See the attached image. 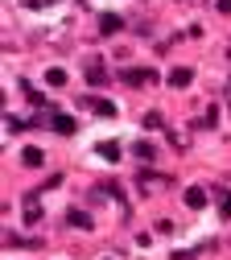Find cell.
I'll use <instances>...</instances> for the list:
<instances>
[{
    "mask_svg": "<svg viewBox=\"0 0 231 260\" xmlns=\"http://www.w3.org/2000/svg\"><path fill=\"white\" fill-rule=\"evenodd\" d=\"M91 112H99V116H116V104L112 100H99V95H87V100H83Z\"/></svg>",
    "mask_w": 231,
    "mask_h": 260,
    "instance_id": "1",
    "label": "cell"
},
{
    "mask_svg": "<svg viewBox=\"0 0 231 260\" xmlns=\"http://www.w3.org/2000/svg\"><path fill=\"white\" fill-rule=\"evenodd\" d=\"M186 207H190V211L207 207V190H203V186H190V190H186Z\"/></svg>",
    "mask_w": 231,
    "mask_h": 260,
    "instance_id": "2",
    "label": "cell"
},
{
    "mask_svg": "<svg viewBox=\"0 0 231 260\" xmlns=\"http://www.w3.org/2000/svg\"><path fill=\"white\" fill-rule=\"evenodd\" d=\"M190 79H194V71H190V67H178V71H170V87H190Z\"/></svg>",
    "mask_w": 231,
    "mask_h": 260,
    "instance_id": "3",
    "label": "cell"
},
{
    "mask_svg": "<svg viewBox=\"0 0 231 260\" xmlns=\"http://www.w3.org/2000/svg\"><path fill=\"white\" fill-rule=\"evenodd\" d=\"M120 25H124V21H120L116 13H108V17H99V34H116Z\"/></svg>",
    "mask_w": 231,
    "mask_h": 260,
    "instance_id": "4",
    "label": "cell"
},
{
    "mask_svg": "<svg viewBox=\"0 0 231 260\" xmlns=\"http://www.w3.org/2000/svg\"><path fill=\"white\" fill-rule=\"evenodd\" d=\"M50 124L58 128V133H62V137H71V133H75V120H71V116H54Z\"/></svg>",
    "mask_w": 231,
    "mask_h": 260,
    "instance_id": "5",
    "label": "cell"
},
{
    "mask_svg": "<svg viewBox=\"0 0 231 260\" xmlns=\"http://www.w3.org/2000/svg\"><path fill=\"white\" fill-rule=\"evenodd\" d=\"M124 79H128L132 87H145V83H153V75H149V71H128Z\"/></svg>",
    "mask_w": 231,
    "mask_h": 260,
    "instance_id": "6",
    "label": "cell"
},
{
    "mask_svg": "<svg viewBox=\"0 0 231 260\" xmlns=\"http://www.w3.org/2000/svg\"><path fill=\"white\" fill-rule=\"evenodd\" d=\"M66 223H75V227H91V215H87V211H66Z\"/></svg>",
    "mask_w": 231,
    "mask_h": 260,
    "instance_id": "7",
    "label": "cell"
},
{
    "mask_svg": "<svg viewBox=\"0 0 231 260\" xmlns=\"http://www.w3.org/2000/svg\"><path fill=\"white\" fill-rule=\"evenodd\" d=\"M21 161H25V166H33V170H38V166H42V149H25V153H21Z\"/></svg>",
    "mask_w": 231,
    "mask_h": 260,
    "instance_id": "8",
    "label": "cell"
},
{
    "mask_svg": "<svg viewBox=\"0 0 231 260\" xmlns=\"http://www.w3.org/2000/svg\"><path fill=\"white\" fill-rule=\"evenodd\" d=\"M87 83H95V87H99V83H108V71H99V67H87Z\"/></svg>",
    "mask_w": 231,
    "mask_h": 260,
    "instance_id": "9",
    "label": "cell"
},
{
    "mask_svg": "<svg viewBox=\"0 0 231 260\" xmlns=\"http://www.w3.org/2000/svg\"><path fill=\"white\" fill-rule=\"evenodd\" d=\"M99 157H108V161H116V157H120V145H116V141H108V145H99Z\"/></svg>",
    "mask_w": 231,
    "mask_h": 260,
    "instance_id": "10",
    "label": "cell"
},
{
    "mask_svg": "<svg viewBox=\"0 0 231 260\" xmlns=\"http://www.w3.org/2000/svg\"><path fill=\"white\" fill-rule=\"evenodd\" d=\"M46 83H50V87H62V83H66V71H50Z\"/></svg>",
    "mask_w": 231,
    "mask_h": 260,
    "instance_id": "11",
    "label": "cell"
},
{
    "mask_svg": "<svg viewBox=\"0 0 231 260\" xmlns=\"http://www.w3.org/2000/svg\"><path fill=\"white\" fill-rule=\"evenodd\" d=\"M25 219H29V223L42 219V207H38V203H25Z\"/></svg>",
    "mask_w": 231,
    "mask_h": 260,
    "instance_id": "12",
    "label": "cell"
},
{
    "mask_svg": "<svg viewBox=\"0 0 231 260\" xmlns=\"http://www.w3.org/2000/svg\"><path fill=\"white\" fill-rule=\"evenodd\" d=\"M137 157H141V161H153V145L141 141V145H137Z\"/></svg>",
    "mask_w": 231,
    "mask_h": 260,
    "instance_id": "13",
    "label": "cell"
},
{
    "mask_svg": "<svg viewBox=\"0 0 231 260\" xmlns=\"http://www.w3.org/2000/svg\"><path fill=\"white\" fill-rule=\"evenodd\" d=\"M219 199H223V203H219V211H223V215H231V194H219Z\"/></svg>",
    "mask_w": 231,
    "mask_h": 260,
    "instance_id": "14",
    "label": "cell"
}]
</instances>
